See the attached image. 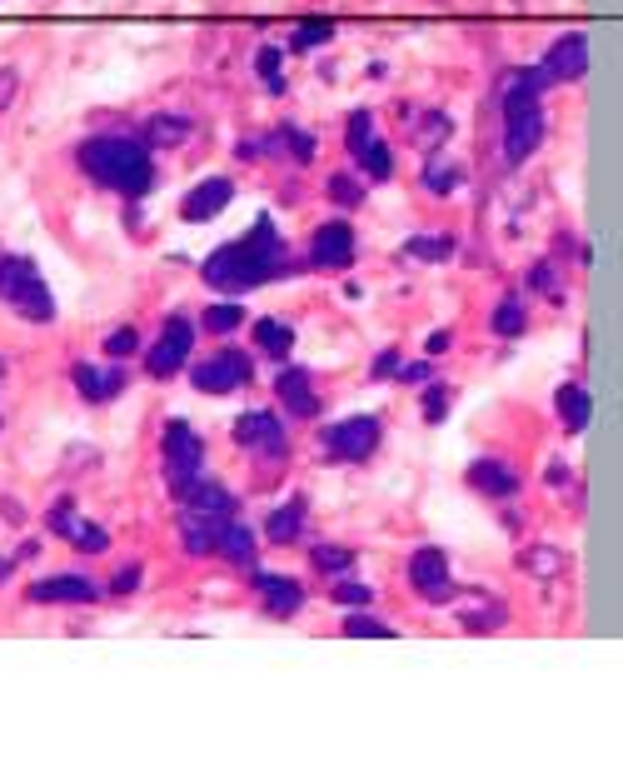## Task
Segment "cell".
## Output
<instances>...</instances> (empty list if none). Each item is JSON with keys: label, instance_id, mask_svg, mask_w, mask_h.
<instances>
[{"label": "cell", "instance_id": "cell-39", "mask_svg": "<svg viewBox=\"0 0 623 774\" xmlns=\"http://www.w3.org/2000/svg\"><path fill=\"white\" fill-rule=\"evenodd\" d=\"M334 605H344V610H369L375 605V589L359 585V579L340 575V585H334Z\"/></svg>", "mask_w": 623, "mask_h": 774}, {"label": "cell", "instance_id": "cell-46", "mask_svg": "<svg viewBox=\"0 0 623 774\" xmlns=\"http://www.w3.org/2000/svg\"><path fill=\"white\" fill-rule=\"evenodd\" d=\"M399 375H404V380H414V385H430L434 380V365L430 361H414V365H404Z\"/></svg>", "mask_w": 623, "mask_h": 774}, {"label": "cell", "instance_id": "cell-9", "mask_svg": "<svg viewBox=\"0 0 623 774\" xmlns=\"http://www.w3.org/2000/svg\"><path fill=\"white\" fill-rule=\"evenodd\" d=\"M249 380H255V365H249L245 350H215L210 361H200L190 371V385H194V390H204V395H230V390H240V385H249Z\"/></svg>", "mask_w": 623, "mask_h": 774}, {"label": "cell", "instance_id": "cell-12", "mask_svg": "<svg viewBox=\"0 0 623 774\" xmlns=\"http://www.w3.org/2000/svg\"><path fill=\"white\" fill-rule=\"evenodd\" d=\"M355 255H359V235L349 220H324L310 235V261L320 270H344V265H355Z\"/></svg>", "mask_w": 623, "mask_h": 774}, {"label": "cell", "instance_id": "cell-43", "mask_svg": "<svg viewBox=\"0 0 623 774\" xmlns=\"http://www.w3.org/2000/svg\"><path fill=\"white\" fill-rule=\"evenodd\" d=\"M529 285H534L538 295H559V270H554L548 261H538L534 270H529Z\"/></svg>", "mask_w": 623, "mask_h": 774}, {"label": "cell", "instance_id": "cell-33", "mask_svg": "<svg viewBox=\"0 0 623 774\" xmlns=\"http://www.w3.org/2000/svg\"><path fill=\"white\" fill-rule=\"evenodd\" d=\"M310 560H314V570H324V575H334V579L349 575V570L359 565L355 550H344V545H314V550H310Z\"/></svg>", "mask_w": 623, "mask_h": 774}, {"label": "cell", "instance_id": "cell-13", "mask_svg": "<svg viewBox=\"0 0 623 774\" xmlns=\"http://www.w3.org/2000/svg\"><path fill=\"white\" fill-rule=\"evenodd\" d=\"M538 70H544L554 86H569V80H583V70H589V41H583L579 31L559 35V41L544 51V60H538Z\"/></svg>", "mask_w": 623, "mask_h": 774}, {"label": "cell", "instance_id": "cell-7", "mask_svg": "<svg viewBox=\"0 0 623 774\" xmlns=\"http://www.w3.org/2000/svg\"><path fill=\"white\" fill-rule=\"evenodd\" d=\"M544 141V106L538 100H519V96H504V161L519 165L538 151Z\"/></svg>", "mask_w": 623, "mask_h": 774}, {"label": "cell", "instance_id": "cell-1", "mask_svg": "<svg viewBox=\"0 0 623 774\" xmlns=\"http://www.w3.org/2000/svg\"><path fill=\"white\" fill-rule=\"evenodd\" d=\"M285 235H280V225L269 215H259L255 225H249V235H240V241H225L220 245L210 261L200 265V275H204V285L210 290H220V295H249V290H259V285H269L275 275L285 270Z\"/></svg>", "mask_w": 623, "mask_h": 774}, {"label": "cell", "instance_id": "cell-21", "mask_svg": "<svg viewBox=\"0 0 623 774\" xmlns=\"http://www.w3.org/2000/svg\"><path fill=\"white\" fill-rule=\"evenodd\" d=\"M180 505H185V510H200V515H220V520L240 515L235 490H230V485H220V480H194L190 490L180 495Z\"/></svg>", "mask_w": 623, "mask_h": 774}, {"label": "cell", "instance_id": "cell-16", "mask_svg": "<svg viewBox=\"0 0 623 774\" xmlns=\"http://www.w3.org/2000/svg\"><path fill=\"white\" fill-rule=\"evenodd\" d=\"M469 485L483 495V500H514L519 485H524V475H519L514 465H504V460H474Z\"/></svg>", "mask_w": 623, "mask_h": 774}, {"label": "cell", "instance_id": "cell-50", "mask_svg": "<svg viewBox=\"0 0 623 774\" xmlns=\"http://www.w3.org/2000/svg\"><path fill=\"white\" fill-rule=\"evenodd\" d=\"M0 375H5V361H0Z\"/></svg>", "mask_w": 623, "mask_h": 774}, {"label": "cell", "instance_id": "cell-17", "mask_svg": "<svg viewBox=\"0 0 623 774\" xmlns=\"http://www.w3.org/2000/svg\"><path fill=\"white\" fill-rule=\"evenodd\" d=\"M255 589L265 600V615H275V620H294L304 610V585L290 575H255Z\"/></svg>", "mask_w": 623, "mask_h": 774}, {"label": "cell", "instance_id": "cell-40", "mask_svg": "<svg viewBox=\"0 0 623 774\" xmlns=\"http://www.w3.org/2000/svg\"><path fill=\"white\" fill-rule=\"evenodd\" d=\"M454 186H459V170H454V161H430V165H424V190H434V196H449Z\"/></svg>", "mask_w": 623, "mask_h": 774}, {"label": "cell", "instance_id": "cell-25", "mask_svg": "<svg viewBox=\"0 0 623 774\" xmlns=\"http://www.w3.org/2000/svg\"><path fill=\"white\" fill-rule=\"evenodd\" d=\"M255 340H259V350H265V355L285 361V355L294 350V325H290V320H280V316L255 320Z\"/></svg>", "mask_w": 623, "mask_h": 774}, {"label": "cell", "instance_id": "cell-19", "mask_svg": "<svg viewBox=\"0 0 623 774\" xmlns=\"http://www.w3.org/2000/svg\"><path fill=\"white\" fill-rule=\"evenodd\" d=\"M275 395H280L285 410H290V414H304V420L320 410V395H314L310 371H304V365H285V371L275 375Z\"/></svg>", "mask_w": 623, "mask_h": 774}, {"label": "cell", "instance_id": "cell-30", "mask_svg": "<svg viewBox=\"0 0 623 774\" xmlns=\"http://www.w3.org/2000/svg\"><path fill=\"white\" fill-rule=\"evenodd\" d=\"M190 131L194 125L185 115H151L145 121V141L151 145H180V141H190Z\"/></svg>", "mask_w": 623, "mask_h": 774}, {"label": "cell", "instance_id": "cell-3", "mask_svg": "<svg viewBox=\"0 0 623 774\" xmlns=\"http://www.w3.org/2000/svg\"><path fill=\"white\" fill-rule=\"evenodd\" d=\"M0 300L15 306L25 320H35V325L55 320L51 285H45V275L35 270V261H25V255H0Z\"/></svg>", "mask_w": 623, "mask_h": 774}, {"label": "cell", "instance_id": "cell-11", "mask_svg": "<svg viewBox=\"0 0 623 774\" xmlns=\"http://www.w3.org/2000/svg\"><path fill=\"white\" fill-rule=\"evenodd\" d=\"M409 585L420 589L424 605H449L454 600V570H449V555L440 545H424L409 555Z\"/></svg>", "mask_w": 623, "mask_h": 774}, {"label": "cell", "instance_id": "cell-47", "mask_svg": "<svg viewBox=\"0 0 623 774\" xmlns=\"http://www.w3.org/2000/svg\"><path fill=\"white\" fill-rule=\"evenodd\" d=\"M564 480H569V465H548V485H554V490H564Z\"/></svg>", "mask_w": 623, "mask_h": 774}, {"label": "cell", "instance_id": "cell-42", "mask_svg": "<svg viewBox=\"0 0 623 774\" xmlns=\"http://www.w3.org/2000/svg\"><path fill=\"white\" fill-rule=\"evenodd\" d=\"M135 345H141V335H135L130 325H120V330H110V335H105V355H110V361H125Z\"/></svg>", "mask_w": 623, "mask_h": 774}, {"label": "cell", "instance_id": "cell-48", "mask_svg": "<svg viewBox=\"0 0 623 774\" xmlns=\"http://www.w3.org/2000/svg\"><path fill=\"white\" fill-rule=\"evenodd\" d=\"M11 86H15V76H11V70H5V76H0V106L11 100Z\"/></svg>", "mask_w": 623, "mask_h": 774}, {"label": "cell", "instance_id": "cell-44", "mask_svg": "<svg viewBox=\"0 0 623 774\" xmlns=\"http://www.w3.org/2000/svg\"><path fill=\"white\" fill-rule=\"evenodd\" d=\"M141 585V565H125V570H115V579H110V589L115 595H130V589Z\"/></svg>", "mask_w": 623, "mask_h": 774}, {"label": "cell", "instance_id": "cell-20", "mask_svg": "<svg viewBox=\"0 0 623 774\" xmlns=\"http://www.w3.org/2000/svg\"><path fill=\"white\" fill-rule=\"evenodd\" d=\"M230 200H235V186H230L225 175H210V180H200V186L185 196V220H215Z\"/></svg>", "mask_w": 623, "mask_h": 774}, {"label": "cell", "instance_id": "cell-41", "mask_svg": "<svg viewBox=\"0 0 623 774\" xmlns=\"http://www.w3.org/2000/svg\"><path fill=\"white\" fill-rule=\"evenodd\" d=\"M444 414H449V385H430V390H424V420L440 425Z\"/></svg>", "mask_w": 623, "mask_h": 774}, {"label": "cell", "instance_id": "cell-37", "mask_svg": "<svg viewBox=\"0 0 623 774\" xmlns=\"http://www.w3.org/2000/svg\"><path fill=\"white\" fill-rule=\"evenodd\" d=\"M330 200L344 206V210H359L365 206V186H359L349 170H340V175H330Z\"/></svg>", "mask_w": 623, "mask_h": 774}, {"label": "cell", "instance_id": "cell-24", "mask_svg": "<svg viewBox=\"0 0 623 774\" xmlns=\"http://www.w3.org/2000/svg\"><path fill=\"white\" fill-rule=\"evenodd\" d=\"M554 410H559L564 430H583L593 420V395L583 390V385H559V395H554Z\"/></svg>", "mask_w": 623, "mask_h": 774}, {"label": "cell", "instance_id": "cell-22", "mask_svg": "<svg viewBox=\"0 0 623 774\" xmlns=\"http://www.w3.org/2000/svg\"><path fill=\"white\" fill-rule=\"evenodd\" d=\"M304 520H310V505L294 495V500L275 505V510L265 515V540L269 545H294V540L304 534Z\"/></svg>", "mask_w": 623, "mask_h": 774}, {"label": "cell", "instance_id": "cell-2", "mask_svg": "<svg viewBox=\"0 0 623 774\" xmlns=\"http://www.w3.org/2000/svg\"><path fill=\"white\" fill-rule=\"evenodd\" d=\"M80 170L96 180V186L115 190L125 200H141L155 186V155L145 141L135 135H96V141L80 145Z\"/></svg>", "mask_w": 623, "mask_h": 774}, {"label": "cell", "instance_id": "cell-45", "mask_svg": "<svg viewBox=\"0 0 623 774\" xmlns=\"http://www.w3.org/2000/svg\"><path fill=\"white\" fill-rule=\"evenodd\" d=\"M399 371H404V361H399L394 350H385V355L375 361V375H379V380H389V375H399Z\"/></svg>", "mask_w": 623, "mask_h": 774}, {"label": "cell", "instance_id": "cell-38", "mask_svg": "<svg viewBox=\"0 0 623 774\" xmlns=\"http://www.w3.org/2000/svg\"><path fill=\"white\" fill-rule=\"evenodd\" d=\"M404 251L414 255V261H449V255H454V235H414Z\"/></svg>", "mask_w": 623, "mask_h": 774}, {"label": "cell", "instance_id": "cell-28", "mask_svg": "<svg viewBox=\"0 0 623 774\" xmlns=\"http://www.w3.org/2000/svg\"><path fill=\"white\" fill-rule=\"evenodd\" d=\"M240 325H245V306L240 300H220V306H210L200 316V330H210V335H235Z\"/></svg>", "mask_w": 623, "mask_h": 774}, {"label": "cell", "instance_id": "cell-23", "mask_svg": "<svg viewBox=\"0 0 623 774\" xmlns=\"http://www.w3.org/2000/svg\"><path fill=\"white\" fill-rule=\"evenodd\" d=\"M215 555H225L230 565H240V570H255V530H249V524H240V520H225Z\"/></svg>", "mask_w": 623, "mask_h": 774}, {"label": "cell", "instance_id": "cell-27", "mask_svg": "<svg viewBox=\"0 0 623 774\" xmlns=\"http://www.w3.org/2000/svg\"><path fill=\"white\" fill-rule=\"evenodd\" d=\"M519 570H524V575H534V579H554L564 570V550L559 545H534V550H524V555H519Z\"/></svg>", "mask_w": 623, "mask_h": 774}, {"label": "cell", "instance_id": "cell-32", "mask_svg": "<svg viewBox=\"0 0 623 774\" xmlns=\"http://www.w3.org/2000/svg\"><path fill=\"white\" fill-rule=\"evenodd\" d=\"M459 620H464V630H479V634L504 630V624H509V605L504 600H483L479 610H464Z\"/></svg>", "mask_w": 623, "mask_h": 774}, {"label": "cell", "instance_id": "cell-14", "mask_svg": "<svg viewBox=\"0 0 623 774\" xmlns=\"http://www.w3.org/2000/svg\"><path fill=\"white\" fill-rule=\"evenodd\" d=\"M31 605H96L100 600V585L86 575H55V579H35L25 589Z\"/></svg>", "mask_w": 623, "mask_h": 774}, {"label": "cell", "instance_id": "cell-6", "mask_svg": "<svg viewBox=\"0 0 623 774\" xmlns=\"http://www.w3.org/2000/svg\"><path fill=\"white\" fill-rule=\"evenodd\" d=\"M235 445L255 460H285L290 455V430L275 410H245L235 420Z\"/></svg>", "mask_w": 623, "mask_h": 774}, {"label": "cell", "instance_id": "cell-18", "mask_svg": "<svg viewBox=\"0 0 623 774\" xmlns=\"http://www.w3.org/2000/svg\"><path fill=\"white\" fill-rule=\"evenodd\" d=\"M235 520V515H230ZM220 530H225V520L220 515H200V510H185L180 515V545H185V555H215L220 550Z\"/></svg>", "mask_w": 623, "mask_h": 774}, {"label": "cell", "instance_id": "cell-8", "mask_svg": "<svg viewBox=\"0 0 623 774\" xmlns=\"http://www.w3.org/2000/svg\"><path fill=\"white\" fill-rule=\"evenodd\" d=\"M344 145H349V155L359 161L355 170H365L369 180H389V175H394V155H389V145L375 135V115H369V110H355V115H349Z\"/></svg>", "mask_w": 623, "mask_h": 774}, {"label": "cell", "instance_id": "cell-15", "mask_svg": "<svg viewBox=\"0 0 623 774\" xmlns=\"http://www.w3.org/2000/svg\"><path fill=\"white\" fill-rule=\"evenodd\" d=\"M70 380H76V390L86 395L90 405H105V400H115V395L125 390L130 375H125V365H90V361H80L76 371H70Z\"/></svg>", "mask_w": 623, "mask_h": 774}, {"label": "cell", "instance_id": "cell-34", "mask_svg": "<svg viewBox=\"0 0 623 774\" xmlns=\"http://www.w3.org/2000/svg\"><path fill=\"white\" fill-rule=\"evenodd\" d=\"M255 70H259V80H265V90L280 96V90H285V51H280V45H259Z\"/></svg>", "mask_w": 623, "mask_h": 774}, {"label": "cell", "instance_id": "cell-5", "mask_svg": "<svg viewBox=\"0 0 623 774\" xmlns=\"http://www.w3.org/2000/svg\"><path fill=\"white\" fill-rule=\"evenodd\" d=\"M379 440H385V430H379L375 414H349V420H340V425L324 430L320 445H324V455H330V460L359 465V460H369L379 450Z\"/></svg>", "mask_w": 623, "mask_h": 774}, {"label": "cell", "instance_id": "cell-29", "mask_svg": "<svg viewBox=\"0 0 623 774\" xmlns=\"http://www.w3.org/2000/svg\"><path fill=\"white\" fill-rule=\"evenodd\" d=\"M65 540H70V545H76L80 555H105V550H110V534L100 530V524L80 520V515H76L70 524H65Z\"/></svg>", "mask_w": 623, "mask_h": 774}, {"label": "cell", "instance_id": "cell-35", "mask_svg": "<svg viewBox=\"0 0 623 774\" xmlns=\"http://www.w3.org/2000/svg\"><path fill=\"white\" fill-rule=\"evenodd\" d=\"M269 145H285V151L294 155V165H310V161H314V151H320V145H314V135H310V131H300V125H280Z\"/></svg>", "mask_w": 623, "mask_h": 774}, {"label": "cell", "instance_id": "cell-49", "mask_svg": "<svg viewBox=\"0 0 623 774\" xmlns=\"http://www.w3.org/2000/svg\"><path fill=\"white\" fill-rule=\"evenodd\" d=\"M5 579H11V560L0 555V585H5Z\"/></svg>", "mask_w": 623, "mask_h": 774}, {"label": "cell", "instance_id": "cell-36", "mask_svg": "<svg viewBox=\"0 0 623 774\" xmlns=\"http://www.w3.org/2000/svg\"><path fill=\"white\" fill-rule=\"evenodd\" d=\"M334 41V21H300L290 35V51H320Z\"/></svg>", "mask_w": 623, "mask_h": 774}, {"label": "cell", "instance_id": "cell-26", "mask_svg": "<svg viewBox=\"0 0 623 774\" xmlns=\"http://www.w3.org/2000/svg\"><path fill=\"white\" fill-rule=\"evenodd\" d=\"M489 330H494L499 340L524 335V330H529V310H524V300H519V295H504V300L494 306V316H489Z\"/></svg>", "mask_w": 623, "mask_h": 774}, {"label": "cell", "instance_id": "cell-10", "mask_svg": "<svg viewBox=\"0 0 623 774\" xmlns=\"http://www.w3.org/2000/svg\"><path fill=\"white\" fill-rule=\"evenodd\" d=\"M194 335H200L194 320H185V316L165 320L160 340H155L151 355H145V371L160 375V380H165V375H175V371H185V365H190V350H194Z\"/></svg>", "mask_w": 623, "mask_h": 774}, {"label": "cell", "instance_id": "cell-31", "mask_svg": "<svg viewBox=\"0 0 623 774\" xmlns=\"http://www.w3.org/2000/svg\"><path fill=\"white\" fill-rule=\"evenodd\" d=\"M344 634H349V640H394V624L375 620L369 610H349L344 615Z\"/></svg>", "mask_w": 623, "mask_h": 774}, {"label": "cell", "instance_id": "cell-4", "mask_svg": "<svg viewBox=\"0 0 623 774\" xmlns=\"http://www.w3.org/2000/svg\"><path fill=\"white\" fill-rule=\"evenodd\" d=\"M160 455H165V475H170V495L180 500L194 480H200V465H204V440L194 435L185 420H170L160 435Z\"/></svg>", "mask_w": 623, "mask_h": 774}]
</instances>
